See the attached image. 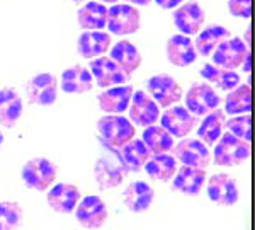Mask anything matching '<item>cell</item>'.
<instances>
[{"label": "cell", "instance_id": "obj_1", "mask_svg": "<svg viewBox=\"0 0 255 230\" xmlns=\"http://www.w3.org/2000/svg\"><path fill=\"white\" fill-rule=\"evenodd\" d=\"M99 138L108 149L119 150L136 135L134 125L123 114H106L97 121Z\"/></svg>", "mask_w": 255, "mask_h": 230}, {"label": "cell", "instance_id": "obj_2", "mask_svg": "<svg viewBox=\"0 0 255 230\" xmlns=\"http://www.w3.org/2000/svg\"><path fill=\"white\" fill-rule=\"evenodd\" d=\"M56 176H58V167L46 157L29 159L20 171L24 184L36 191H48L55 184Z\"/></svg>", "mask_w": 255, "mask_h": 230}, {"label": "cell", "instance_id": "obj_3", "mask_svg": "<svg viewBox=\"0 0 255 230\" xmlns=\"http://www.w3.org/2000/svg\"><path fill=\"white\" fill-rule=\"evenodd\" d=\"M94 176L101 190H114L121 186L123 181L128 176V169L119 157L118 150L109 149L97 159L94 167Z\"/></svg>", "mask_w": 255, "mask_h": 230}, {"label": "cell", "instance_id": "obj_4", "mask_svg": "<svg viewBox=\"0 0 255 230\" xmlns=\"http://www.w3.org/2000/svg\"><path fill=\"white\" fill-rule=\"evenodd\" d=\"M250 157V143L244 142L240 138L230 135L228 131L221 135L215 143V152H213V159H215L216 166L221 167H235L244 164Z\"/></svg>", "mask_w": 255, "mask_h": 230}, {"label": "cell", "instance_id": "obj_5", "mask_svg": "<svg viewBox=\"0 0 255 230\" xmlns=\"http://www.w3.org/2000/svg\"><path fill=\"white\" fill-rule=\"evenodd\" d=\"M141 26V15L136 7L129 3H114L108 9V22L106 27L111 34L129 36L134 34Z\"/></svg>", "mask_w": 255, "mask_h": 230}, {"label": "cell", "instance_id": "obj_6", "mask_svg": "<svg viewBox=\"0 0 255 230\" xmlns=\"http://www.w3.org/2000/svg\"><path fill=\"white\" fill-rule=\"evenodd\" d=\"M146 94L157 102L158 108L175 106L184 96L179 82L168 73H158V75L150 77L146 82Z\"/></svg>", "mask_w": 255, "mask_h": 230}, {"label": "cell", "instance_id": "obj_7", "mask_svg": "<svg viewBox=\"0 0 255 230\" xmlns=\"http://www.w3.org/2000/svg\"><path fill=\"white\" fill-rule=\"evenodd\" d=\"M220 96L215 90L213 85L206 84V82H196L189 87L186 94V108L192 116H206L208 113L218 109L220 106Z\"/></svg>", "mask_w": 255, "mask_h": 230}, {"label": "cell", "instance_id": "obj_8", "mask_svg": "<svg viewBox=\"0 0 255 230\" xmlns=\"http://www.w3.org/2000/svg\"><path fill=\"white\" fill-rule=\"evenodd\" d=\"M213 65L223 70H237L244 65L247 56H250L249 44L244 43L240 38H230L218 44L213 51Z\"/></svg>", "mask_w": 255, "mask_h": 230}, {"label": "cell", "instance_id": "obj_9", "mask_svg": "<svg viewBox=\"0 0 255 230\" xmlns=\"http://www.w3.org/2000/svg\"><path fill=\"white\" fill-rule=\"evenodd\" d=\"M172 157L177 162H180L184 167H192V169H206L211 164V154L209 149L203 142L197 138H186L180 140L177 145H174Z\"/></svg>", "mask_w": 255, "mask_h": 230}, {"label": "cell", "instance_id": "obj_10", "mask_svg": "<svg viewBox=\"0 0 255 230\" xmlns=\"http://www.w3.org/2000/svg\"><path fill=\"white\" fill-rule=\"evenodd\" d=\"M26 96L31 104L51 106L58 97V79L53 73L41 72L31 77L26 85Z\"/></svg>", "mask_w": 255, "mask_h": 230}, {"label": "cell", "instance_id": "obj_11", "mask_svg": "<svg viewBox=\"0 0 255 230\" xmlns=\"http://www.w3.org/2000/svg\"><path fill=\"white\" fill-rule=\"evenodd\" d=\"M108 205L99 196L89 195L85 198H80L79 205H77L75 219L82 227L87 230H97L104 227V224L108 222Z\"/></svg>", "mask_w": 255, "mask_h": 230}, {"label": "cell", "instance_id": "obj_12", "mask_svg": "<svg viewBox=\"0 0 255 230\" xmlns=\"http://www.w3.org/2000/svg\"><path fill=\"white\" fill-rule=\"evenodd\" d=\"M128 109H129L128 120L136 126H143V128L157 125L160 118V108L145 90H134Z\"/></svg>", "mask_w": 255, "mask_h": 230}, {"label": "cell", "instance_id": "obj_13", "mask_svg": "<svg viewBox=\"0 0 255 230\" xmlns=\"http://www.w3.org/2000/svg\"><path fill=\"white\" fill-rule=\"evenodd\" d=\"M197 123V118L192 116L184 106H170L160 114V126L168 131L174 138H186Z\"/></svg>", "mask_w": 255, "mask_h": 230}, {"label": "cell", "instance_id": "obj_14", "mask_svg": "<svg viewBox=\"0 0 255 230\" xmlns=\"http://www.w3.org/2000/svg\"><path fill=\"white\" fill-rule=\"evenodd\" d=\"M208 198L218 207H233L240 198V191H238V184L232 176L220 172V174H213L208 181Z\"/></svg>", "mask_w": 255, "mask_h": 230}, {"label": "cell", "instance_id": "obj_15", "mask_svg": "<svg viewBox=\"0 0 255 230\" xmlns=\"http://www.w3.org/2000/svg\"><path fill=\"white\" fill-rule=\"evenodd\" d=\"M172 19H174V24L180 31V34L194 36L203 29L204 20H206V12L199 3L191 0V2H186L174 9Z\"/></svg>", "mask_w": 255, "mask_h": 230}, {"label": "cell", "instance_id": "obj_16", "mask_svg": "<svg viewBox=\"0 0 255 230\" xmlns=\"http://www.w3.org/2000/svg\"><path fill=\"white\" fill-rule=\"evenodd\" d=\"M92 79L96 80V84L101 89H109V87H118V85H125L126 80L129 77H126L123 73L121 68L114 63L109 56H99V58L90 60V68H89Z\"/></svg>", "mask_w": 255, "mask_h": 230}, {"label": "cell", "instance_id": "obj_17", "mask_svg": "<svg viewBox=\"0 0 255 230\" xmlns=\"http://www.w3.org/2000/svg\"><path fill=\"white\" fill-rule=\"evenodd\" d=\"M80 190L79 186L72 183H58L53 184L48 190V205L53 212L60 215H70L77 208L80 201Z\"/></svg>", "mask_w": 255, "mask_h": 230}, {"label": "cell", "instance_id": "obj_18", "mask_svg": "<svg viewBox=\"0 0 255 230\" xmlns=\"http://www.w3.org/2000/svg\"><path fill=\"white\" fill-rule=\"evenodd\" d=\"M109 50H111L109 58L121 68L126 77H131L139 67H141L143 56L131 41L121 39V41H118L116 44H113Z\"/></svg>", "mask_w": 255, "mask_h": 230}, {"label": "cell", "instance_id": "obj_19", "mask_svg": "<svg viewBox=\"0 0 255 230\" xmlns=\"http://www.w3.org/2000/svg\"><path fill=\"white\" fill-rule=\"evenodd\" d=\"M111 46H113V39L106 31H84L77 41V50H79L80 56L87 60L104 56Z\"/></svg>", "mask_w": 255, "mask_h": 230}, {"label": "cell", "instance_id": "obj_20", "mask_svg": "<svg viewBox=\"0 0 255 230\" xmlns=\"http://www.w3.org/2000/svg\"><path fill=\"white\" fill-rule=\"evenodd\" d=\"M167 60L175 67H189L197 58V53L194 48V41L189 36L184 34H174L167 41Z\"/></svg>", "mask_w": 255, "mask_h": 230}, {"label": "cell", "instance_id": "obj_21", "mask_svg": "<svg viewBox=\"0 0 255 230\" xmlns=\"http://www.w3.org/2000/svg\"><path fill=\"white\" fill-rule=\"evenodd\" d=\"M133 92L134 90L131 85H118V87L104 89L97 96L99 108L108 114H123L125 111H128Z\"/></svg>", "mask_w": 255, "mask_h": 230}, {"label": "cell", "instance_id": "obj_22", "mask_svg": "<svg viewBox=\"0 0 255 230\" xmlns=\"http://www.w3.org/2000/svg\"><path fill=\"white\" fill-rule=\"evenodd\" d=\"M155 190L145 181H134L123 191V203L129 212L143 213L151 207Z\"/></svg>", "mask_w": 255, "mask_h": 230}, {"label": "cell", "instance_id": "obj_23", "mask_svg": "<svg viewBox=\"0 0 255 230\" xmlns=\"http://www.w3.org/2000/svg\"><path fill=\"white\" fill-rule=\"evenodd\" d=\"M206 169H192V167H180L177 169L172 184L174 190L184 196H197L206 184Z\"/></svg>", "mask_w": 255, "mask_h": 230}, {"label": "cell", "instance_id": "obj_24", "mask_svg": "<svg viewBox=\"0 0 255 230\" xmlns=\"http://www.w3.org/2000/svg\"><path fill=\"white\" fill-rule=\"evenodd\" d=\"M22 99L19 92L12 87L0 89V125L3 128H14L22 116Z\"/></svg>", "mask_w": 255, "mask_h": 230}, {"label": "cell", "instance_id": "obj_25", "mask_svg": "<svg viewBox=\"0 0 255 230\" xmlns=\"http://www.w3.org/2000/svg\"><path fill=\"white\" fill-rule=\"evenodd\" d=\"M60 85L67 94H85L94 87V79L89 68L82 65H73V67L65 68L61 73Z\"/></svg>", "mask_w": 255, "mask_h": 230}, {"label": "cell", "instance_id": "obj_26", "mask_svg": "<svg viewBox=\"0 0 255 230\" xmlns=\"http://www.w3.org/2000/svg\"><path fill=\"white\" fill-rule=\"evenodd\" d=\"M77 20L85 31H102L108 22V7L97 0H90L77 12Z\"/></svg>", "mask_w": 255, "mask_h": 230}, {"label": "cell", "instance_id": "obj_27", "mask_svg": "<svg viewBox=\"0 0 255 230\" xmlns=\"http://www.w3.org/2000/svg\"><path fill=\"white\" fill-rule=\"evenodd\" d=\"M230 38H232V32L225 26H218V24L208 26L206 29H201L197 32V38L194 41L196 53H199L201 56H211L213 51L218 48V44Z\"/></svg>", "mask_w": 255, "mask_h": 230}, {"label": "cell", "instance_id": "obj_28", "mask_svg": "<svg viewBox=\"0 0 255 230\" xmlns=\"http://www.w3.org/2000/svg\"><path fill=\"white\" fill-rule=\"evenodd\" d=\"M225 121H226V114L223 113V109H215L211 113H208L204 116V120L201 121L199 128H197V137H199L197 140L203 142L206 147L215 145L218 138L223 135Z\"/></svg>", "mask_w": 255, "mask_h": 230}, {"label": "cell", "instance_id": "obj_29", "mask_svg": "<svg viewBox=\"0 0 255 230\" xmlns=\"http://www.w3.org/2000/svg\"><path fill=\"white\" fill-rule=\"evenodd\" d=\"M118 154H119V157H121L123 164L126 166L128 172H138L141 167H145L148 159L151 157V154L148 152L145 143L141 140H136V138L128 142L126 145H123L121 149L118 150Z\"/></svg>", "mask_w": 255, "mask_h": 230}, {"label": "cell", "instance_id": "obj_30", "mask_svg": "<svg viewBox=\"0 0 255 230\" xmlns=\"http://www.w3.org/2000/svg\"><path fill=\"white\" fill-rule=\"evenodd\" d=\"M145 171L153 181L168 183V181L174 179L177 172V160L172 157V154L151 155L145 164Z\"/></svg>", "mask_w": 255, "mask_h": 230}, {"label": "cell", "instance_id": "obj_31", "mask_svg": "<svg viewBox=\"0 0 255 230\" xmlns=\"http://www.w3.org/2000/svg\"><path fill=\"white\" fill-rule=\"evenodd\" d=\"M252 109V89L249 84H240L233 90L226 94L225 109L223 113L228 116H238V114H247Z\"/></svg>", "mask_w": 255, "mask_h": 230}, {"label": "cell", "instance_id": "obj_32", "mask_svg": "<svg viewBox=\"0 0 255 230\" xmlns=\"http://www.w3.org/2000/svg\"><path fill=\"white\" fill-rule=\"evenodd\" d=\"M201 77L206 80L209 85H216L220 90L230 92L240 85V75L235 70H223V68H218L213 63H206L201 68Z\"/></svg>", "mask_w": 255, "mask_h": 230}, {"label": "cell", "instance_id": "obj_33", "mask_svg": "<svg viewBox=\"0 0 255 230\" xmlns=\"http://www.w3.org/2000/svg\"><path fill=\"white\" fill-rule=\"evenodd\" d=\"M141 142L145 143V147L151 155L168 154V152L174 149V145H175L174 137L158 125H153V126H148V128H145Z\"/></svg>", "mask_w": 255, "mask_h": 230}, {"label": "cell", "instance_id": "obj_34", "mask_svg": "<svg viewBox=\"0 0 255 230\" xmlns=\"http://www.w3.org/2000/svg\"><path fill=\"white\" fill-rule=\"evenodd\" d=\"M24 210L15 201H0V230H20Z\"/></svg>", "mask_w": 255, "mask_h": 230}, {"label": "cell", "instance_id": "obj_35", "mask_svg": "<svg viewBox=\"0 0 255 230\" xmlns=\"http://www.w3.org/2000/svg\"><path fill=\"white\" fill-rule=\"evenodd\" d=\"M225 128L230 135L250 143V138H252V116H250V113L232 116L230 120L225 121Z\"/></svg>", "mask_w": 255, "mask_h": 230}, {"label": "cell", "instance_id": "obj_36", "mask_svg": "<svg viewBox=\"0 0 255 230\" xmlns=\"http://www.w3.org/2000/svg\"><path fill=\"white\" fill-rule=\"evenodd\" d=\"M228 12L233 17L250 19V15H252V0H228Z\"/></svg>", "mask_w": 255, "mask_h": 230}, {"label": "cell", "instance_id": "obj_37", "mask_svg": "<svg viewBox=\"0 0 255 230\" xmlns=\"http://www.w3.org/2000/svg\"><path fill=\"white\" fill-rule=\"evenodd\" d=\"M184 2H186V0H155V3H157L160 9H163V10L177 9V7L182 5Z\"/></svg>", "mask_w": 255, "mask_h": 230}, {"label": "cell", "instance_id": "obj_38", "mask_svg": "<svg viewBox=\"0 0 255 230\" xmlns=\"http://www.w3.org/2000/svg\"><path fill=\"white\" fill-rule=\"evenodd\" d=\"M125 2L129 3V5H133V7H136V5H148L151 0H125Z\"/></svg>", "mask_w": 255, "mask_h": 230}, {"label": "cell", "instance_id": "obj_39", "mask_svg": "<svg viewBox=\"0 0 255 230\" xmlns=\"http://www.w3.org/2000/svg\"><path fill=\"white\" fill-rule=\"evenodd\" d=\"M244 70L249 73L250 72V56H247V60L244 61Z\"/></svg>", "mask_w": 255, "mask_h": 230}, {"label": "cell", "instance_id": "obj_40", "mask_svg": "<svg viewBox=\"0 0 255 230\" xmlns=\"http://www.w3.org/2000/svg\"><path fill=\"white\" fill-rule=\"evenodd\" d=\"M101 3H118V0H97Z\"/></svg>", "mask_w": 255, "mask_h": 230}, {"label": "cell", "instance_id": "obj_41", "mask_svg": "<svg viewBox=\"0 0 255 230\" xmlns=\"http://www.w3.org/2000/svg\"><path fill=\"white\" fill-rule=\"evenodd\" d=\"M2 145H3V133H2V130H0V149H2Z\"/></svg>", "mask_w": 255, "mask_h": 230}, {"label": "cell", "instance_id": "obj_42", "mask_svg": "<svg viewBox=\"0 0 255 230\" xmlns=\"http://www.w3.org/2000/svg\"><path fill=\"white\" fill-rule=\"evenodd\" d=\"M70 2H75V3H79V2H84V0H70Z\"/></svg>", "mask_w": 255, "mask_h": 230}]
</instances>
